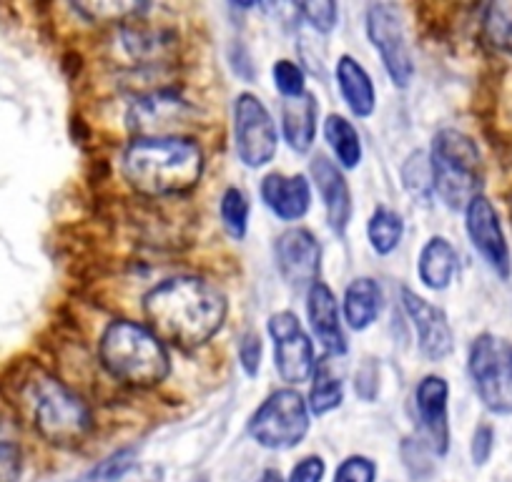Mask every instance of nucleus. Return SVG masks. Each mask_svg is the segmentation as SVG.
Listing matches in <instances>:
<instances>
[{"instance_id":"f257e3e1","label":"nucleus","mask_w":512,"mask_h":482,"mask_svg":"<svg viewBox=\"0 0 512 482\" xmlns=\"http://www.w3.org/2000/svg\"><path fill=\"white\" fill-rule=\"evenodd\" d=\"M151 332L161 342L196 349L209 342L226 319V297L201 277H174L144 297Z\"/></svg>"},{"instance_id":"f03ea898","label":"nucleus","mask_w":512,"mask_h":482,"mask_svg":"<svg viewBox=\"0 0 512 482\" xmlns=\"http://www.w3.org/2000/svg\"><path fill=\"white\" fill-rule=\"evenodd\" d=\"M201 171L204 154L184 136L136 139L123 154V176L146 196L184 194L199 184Z\"/></svg>"},{"instance_id":"7ed1b4c3","label":"nucleus","mask_w":512,"mask_h":482,"mask_svg":"<svg viewBox=\"0 0 512 482\" xmlns=\"http://www.w3.org/2000/svg\"><path fill=\"white\" fill-rule=\"evenodd\" d=\"M101 365L113 380L128 387H156L169 377L171 359L164 342L149 327L128 319H116L101 334Z\"/></svg>"},{"instance_id":"20e7f679","label":"nucleus","mask_w":512,"mask_h":482,"mask_svg":"<svg viewBox=\"0 0 512 482\" xmlns=\"http://www.w3.org/2000/svg\"><path fill=\"white\" fill-rule=\"evenodd\" d=\"M21 397L33 427L51 445L76 447L91 432L93 420L86 402L48 372L28 377Z\"/></svg>"},{"instance_id":"39448f33","label":"nucleus","mask_w":512,"mask_h":482,"mask_svg":"<svg viewBox=\"0 0 512 482\" xmlns=\"http://www.w3.org/2000/svg\"><path fill=\"white\" fill-rule=\"evenodd\" d=\"M432 189L450 209L470 206L482 189V161L475 141L457 129H442L432 141Z\"/></svg>"},{"instance_id":"423d86ee","label":"nucleus","mask_w":512,"mask_h":482,"mask_svg":"<svg viewBox=\"0 0 512 482\" xmlns=\"http://www.w3.org/2000/svg\"><path fill=\"white\" fill-rule=\"evenodd\" d=\"M467 370L482 405L495 415H512V342L480 334L470 347Z\"/></svg>"},{"instance_id":"0eeeda50","label":"nucleus","mask_w":512,"mask_h":482,"mask_svg":"<svg viewBox=\"0 0 512 482\" xmlns=\"http://www.w3.org/2000/svg\"><path fill=\"white\" fill-rule=\"evenodd\" d=\"M309 432V407L297 390H277L249 420V435L267 450H292Z\"/></svg>"},{"instance_id":"6e6552de","label":"nucleus","mask_w":512,"mask_h":482,"mask_svg":"<svg viewBox=\"0 0 512 482\" xmlns=\"http://www.w3.org/2000/svg\"><path fill=\"white\" fill-rule=\"evenodd\" d=\"M277 144V126L262 98L239 93L234 101V146L241 164L262 169L277 156Z\"/></svg>"},{"instance_id":"1a4fd4ad","label":"nucleus","mask_w":512,"mask_h":482,"mask_svg":"<svg viewBox=\"0 0 512 482\" xmlns=\"http://www.w3.org/2000/svg\"><path fill=\"white\" fill-rule=\"evenodd\" d=\"M367 33L372 46L382 56L384 68L395 81V86L407 88L415 76L410 43H407L405 23L400 8L392 3H374L367 8Z\"/></svg>"},{"instance_id":"9d476101","label":"nucleus","mask_w":512,"mask_h":482,"mask_svg":"<svg viewBox=\"0 0 512 482\" xmlns=\"http://www.w3.org/2000/svg\"><path fill=\"white\" fill-rule=\"evenodd\" d=\"M269 334L274 339V362L279 377L289 385H302L314 375V344L294 312H277L269 317Z\"/></svg>"},{"instance_id":"9b49d317","label":"nucleus","mask_w":512,"mask_h":482,"mask_svg":"<svg viewBox=\"0 0 512 482\" xmlns=\"http://www.w3.org/2000/svg\"><path fill=\"white\" fill-rule=\"evenodd\" d=\"M189 113V103L179 93L161 88V91L136 98L128 108L126 121L136 139H161V136H176L179 126L186 124Z\"/></svg>"},{"instance_id":"f8f14e48","label":"nucleus","mask_w":512,"mask_h":482,"mask_svg":"<svg viewBox=\"0 0 512 482\" xmlns=\"http://www.w3.org/2000/svg\"><path fill=\"white\" fill-rule=\"evenodd\" d=\"M465 226L472 247L485 259L487 267L500 279H510V249H507L505 234H502L500 216H497L495 206H492V201L487 196L480 194L470 201V206L465 209Z\"/></svg>"},{"instance_id":"ddd939ff","label":"nucleus","mask_w":512,"mask_h":482,"mask_svg":"<svg viewBox=\"0 0 512 482\" xmlns=\"http://www.w3.org/2000/svg\"><path fill=\"white\" fill-rule=\"evenodd\" d=\"M277 269L292 289H309L319 282L322 247L309 229H287L274 244Z\"/></svg>"},{"instance_id":"4468645a","label":"nucleus","mask_w":512,"mask_h":482,"mask_svg":"<svg viewBox=\"0 0 512 482\" xmlns=\"http://www.w3.org/2000/svg\"><path fill=\"white\" fill-rule=\"evenodd\" d=\"M402 307H405L407 317L415 324L420 352L432 362L445 359L455 347V334H452L445 312L427 302V299H422L420 294L412 292L410 287H402Z\"/></svg>"},{"instance_id":"2eb2a0df","label":"nucleus","mask_w":512,"mask_h":482,"mask_svg":"<svg viewBox=\"0 0 512 482\" xmlns=\"http://www.w3.org/2000/svg\"><path fill=\"white\" fill-rule=\"evenodd\" d=\"M447 397L450 387L442 377L430 375L417 385L415 405L417 417H420L422 435H425L427 447L435 455H445L450 450V417H447Z\"/></svg>"},{"instance_id":"dca6fc26","label":"nucleus","mask_w":512,"mask_h":482,"mask_svg":"<svg viewBox=\"0 0 512 482\" xmlns=\"http://www.w3.org/2000/svg\"><path fill=\"white\" fill-rule=\"evenodd\" d=\"M151 8V6H149ZM146 8V11H149ZM144 11V13H146ZM144 13L128 18L121 28V43L123 51L134 58L136 63H146V66H159V63L169 61L176 53V33L166 26H149Z\"/></svg>"},{"instance_id":"f3484780","label":"nucleus","mask_w":512,"mask_h":482,"mask_svg":"<svg viewBox=\"0 0 512 482\" xmlns=\"http://www.w3.org/2000/svg\"><path fill=\"white\" fill-rule=\"evenodd\" d=\"M309 171H312V179L317 184L319 196H322L324 209H327L329 226L337 234H344L349 219H352V194H349L347 179L324 154L314 156Z\"/></svg>"},{"instance_id":"a211bd4d","label":"nucleus","mask_w":512,"mask_h":482,"mask_svg":"<svg viewBox=\"0 0 512 482\" xmlns=\"http://www.w3.org/2000/svg\"><path fill=\"white\" fill-rule=\"evenodd\" d=\"M307 312L319 344H322L329 354H334V357H342V354L347 352V337H344L342 322H339L337 297H334L332 289L324 282H317L309 287Z\"/></svg>"},{"instance_id":"6ab92c4d","label":"nucleus","mask_w":512,"mask_h":482,"mask_svg":"<svg viewBox=\"0 0 512 482\" xmlns=\"http://www.w3.org/2000/svg\"><path fill=\"white\" fill-rule=\"evenodd\" d=\"M262 199L269 206V211L277 214L282 221H297L309 211L312 189H309V181L302 174H269L262 181Z\"/></svg>"},{"instance_id":"aec40b11","label":"nucleus","mask_w":512,"mask_h":482,"mask_svg":"<svg viewBox=\"0 0 512 482\" xmlns=\"http://www.w3.org/2000/svg\"><path fill=\"white\" fill-rule=\"evenodd\" d=\"M317 98L312 93H302L299 98H287L282 103V126L284 139H287L289 149L297 154H307L314 146V136H317Z\"/></svg>"},{"instance_id":"412c9836","label":"nucleus","mask_w":512,"mask_h":482,"mask_svg":"<svg viewBox=\"0 0 512 482\" xmlns=\"http://www.w3.org/2000/svg\"><path fill=\"white\" fill-rule=\"evenodd\" d=\"M337 83L344 103L357 118H369L377 106V93L369 73L354 61L352 56H342L337 61Z\"/></svg>"},{"instance_id":"4be33fe9","label":"nucleus","mask_w":512,"mask_h":482,"mask_svg":"<svg viewBox=\"0 0 512 482\" xmlns=\"http://www.w3.org/2000/svg\"><path fill=\"white\" fill-rule=\"evenodd\" d=\"M420 282L427 289L442 292L452 284L457 272V249L452 247L445 236H432L420 252Z\"/></svg>"},{"instance_id":"5701e85b","label":"nucleus","mask_w":512,"mask_h":482,"mask_svg":"<svg viewBox=\"0 0 512 482\" xmlns=\"http://www.w3.org/2000/svg\"><path fill=\"white\" fill-rule=\"evenodd\" d=\"M382 309V289L374 279L357 277L344 292V317L354 332H364Z\"/></svg>"},{"instance_id":"b1692460","label":"nucleus","mask_w":512,"mask_h":482,"mask_svg":"<svg viewBox=\"0 0 512 482\" xmlns=\"http://www.w3.org/2000/svg\"><path fill=\"white\" fill-rule=\"evenodd\" d=\"M324 136H327L329 146H332L334 156L344 169H357L362 161V141H359L357 129L349 124L347 118L332 113L324 121Z\"/></svg>"},{"instance_id":"393cba45","label":"nucleus","mask_w":512,"mask_h":482,"mask_svg":"<svg viewBox=\"0 0 512 482\" xmlns=\"http://www.w3.org/2000/svg\"><path fill=\"white\" fill-rule=\"evenodd\" d=\"M367 234L374 252L387 257V254H392L400 247L402 234H405V221H402V216L397 211L387 209V206H377L372 219H369Z\"/></svg>"},{"instance_id":"a878e982","label":"nucleus","mask_w":512,"mask_h":482,"mask_svg":"<svg viewBox=\"0 0 512 482\" xmlns=\"http://www.w3.org/2000/svg\"><path fill=\"white\" fill-rule=\"evenodd\" d=\"M342 400L344 387L337 372H334L327 362L314 367V382L312 392H309V410H312V415H327V412L337 410V407L342 405Z\"/></svg>"},{"instance_id":"bb28decb","label":"nucleus","mask_w":512,"mask_h":482,"mask_svg":"<svg viewBox=\"0 0 512 482\" xmlns=\"http://www.w3.org/2000/svg\"><path fill=\"white\" fill-rule=\"evenodd\" d=\"M482 26H485L487 41L497 51L510 53L512 56V0H500V3L487 6Z\"/></svg>"},{"instance_id":"cd10ccee","label":"nucleus","mask_w":512,"mask_h":482,"mask_svg":"<svg viewBox=\"0 0 512 482\" xmlns=\"http://www.w3.org/2000/svg\"><path fill=\"white\" fill-rule=\"evenodd\" d=\"M219 214L226 234L236 241L244 239L246 229H249V201H246V196L241 194L236 186H229V189L224 191L219 204Z\"/></svg>"},{"instance_id":"c85d7f7f","label":"nucleus","mask_w":512,"mask_h":482,"mask_svg":"<svg viewBox=\"0 0 512 482\" xmlns=\"http://www.w3.org/2000/svg\"><path fill=\"white\" fill-rule=\"evenodd\" d=\"M402 179H405V189L412 196H420L425 199L432 189V169L430 159L425 156V151H412L410 159L402 166Z\"/></svg>"},{"instance_id":"c756f323","label":"nucleus","mask_w":512,"mask_h":482,"mask_svg":"<svg viewBox=\"0 0 512 482\" xmlns=\"http://www.w3.org/2000/svg\"><path fill=\"white\" fill-rule=\"evenodd\" d=\"M73 8L91 21H128L144 13L149 6L146 3H78Z\"/></svg>"},{"instance_id":"7c9ffc66","label":"nucleus","mask_w":512,"mask_h":482,"mask_svg":"<svg viewBox=\"0 0 512 482\" xmlns=\"http://www.w3.org/2000/svg\"><path fill=\"white\" fill-rule=\"evenodd\" d=\"M134 465H136V452L131 450V447H126V450L113 452L111 457L98 462V465L93 467L81 482H113L116 477H121L128 467H134Z\"/></svg>"},{"instance_id":"2f4dec72","label":"nucleus","mask_w":512,"mask_h":482,"mask_svg":"<svg viewBox=\"0 0 512 482\" xmlns=\"http://www.w3.org/2000/svg\"><path fill=\"white\" fill-rule=\"evenodd\" d=\"M297 11L302 13L304 21L319 33H332L334 26H337L339 8L332 0H309V3H302Z\"/></svg>"},{"instance_id":"473e14b6","label":"nucleus","mask_w":512,"mask_h":482,"mask_svg":"<svg viewBox=\"0 0 512 482\" xmlns=\"http://www.w3.org/2000/svg\"><path fill=\"white\" fill-rule=\"evenodd\" d=\"M274 86L284 98H299L307 93V81H304V71L292 61H277L274 66Z\"/></svg>"},{"instance_id":"72a5a7b5","label":"nucleus","mask_w":512,"mask_h":482,"mask_svg":"<svg viewBox=\"0 0 512 482\" xmlns=\"http://www.w3.org/2000/svg\"><path fill=\"white\" fill-rule=\"evenodd\" d=\"M377 477V465L364 455H352L337 467L334 482H374Z\"/></svg>"},{"instance_id":"f704fd0d","label":"nucleus","mask_w":512,"mask_h":482,"mask_svg":"<svg viewBox=\"0 0 512 482\" xmlns=\"http://www.w3.org/2000/svg\"><path fill=\"white\" fill-rule=\"evenodd\" d=\"M23 470L21 447L8 437H0V482H18Z\"/></svg>"},{"instance_id":"c9c22d12","label":"nucleus","mask_w":512,"mask_h":482,"mask_svg":"<svg viewBox=\"0 0 512 482\" xmlns=\"http://www.w3.org/2000/svg\"><path fill=\"white\" fill-rule=\"evenodd\" d=\"M239 362L249 377L259 375V365H262V339L256 332H246L239 342Z\"/></svg>"},{"instance_id":"e433bc0d","label":"nucleus","mask_w":512,"mask_h":482,"mask_svg":"<svg viewBox=\"0 0 512 482\" xmlns=\"http://www.w3.org/2000/svg\"><path fill=\"white\" fill-rule=\"evenodd\" d=\"M324 460L319 455H309L292 467L289 482H322Z\"/></svg>"},{"instance_id":"4c0bfd02","label":"nucleus","mask_w":512,"mask_h":482,"mask_svg":"<svg viewBox=\"0 0 512 482\" xmlns=\"http://www.w3.org/2000/svg\"><path fill=\"white\" fill-rule=\"evenodd\" d=\"M492 445H495V430L490 425H480L472 435V462L475 465H485L492 455Z\"/></svg>"},{"instance_id":"58836bf2","label":"nucleus","mask_w":512,"mask_h":482,"mask_svg":"<svg viewBox=\"0 0 512 482\" xmlns=\"http://www.w3.org/2000/svg\"><path fill=\"white\" fill-rule=\"evenodd\" d=\"M113 482H164V470L159 465H134Z\"/></svg>"},{"instance_id":"ea45409f","label":"nucleus","mask_w":512,"mask_h":482,"mask_svg":"<svg viewBox=\"0 0 512 482\" xmlns=\"http://www.w3.org/2000/svg\"><path fill=\"white\" fill-rule=\"evenodd\" d=\"M259 482H284V480L277 470H264L262 477H259Z\"/></svg>"}]
</instances>
